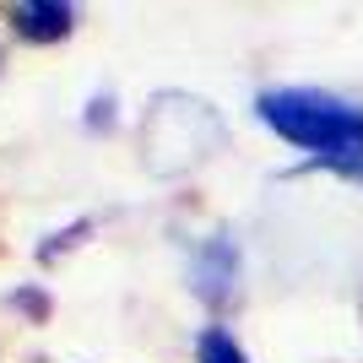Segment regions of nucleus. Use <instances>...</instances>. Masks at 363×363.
<instances>
[{"label":"nucleus","instance_id":"1","mask_svg":"<svg viewBox=\"0 0 363 363\" xmlns=\"http://www.w3.org/2000/svg\"><path fill=\"white\" fill-rule=\"evenodd\" d=\"M260 120L272 125L277 136L309 147L325 163H363V108L342 104L331 92H309V87H282L260 98Z\"/></svg>","mask_w":363,"mask_h":363},{"label":"nucleus","instance_id":"2","mask_svg":"<svg viewBox=\"0 0 363 363\" xmlns=\"http://www.w3.org/2000/svg\"><path fill=\"white\" fill-rule=\"evenodd\" d=\"M11 22H16V33H28V38H65V33H71V6L28 0V6L11 11Z\"/></svg>","mask_w":363,"mask_h":363},{"label":"nucleus","instance_id":"3","mask_svg":"<svg viewBox=\"0 0 363 363\" xmlns=\"http://www.w3.org/2000/svg\"><path fill=\"white\" fill-rule=\"evenodd\" d=\"M196 358H201V363H250V358H244V347H239L228 331H206V336L196 342Z\"/></svg>","mask_w":363,"mask_h":363}]
</instances>
